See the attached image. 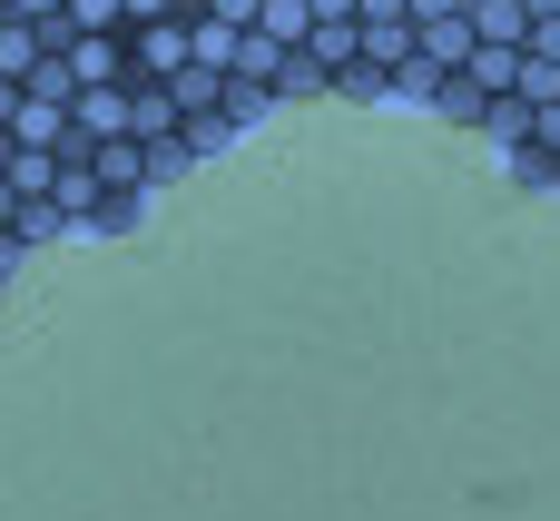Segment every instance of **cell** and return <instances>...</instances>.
<instances>
[{
  "mask_svg": "<svg viewBox=\"0 0 560 521\" xmlns=\"http://www.w3.org/2000/svg\"><path fill=\"white\" fill-rule=\"evenodd\" d=\"M364 69H413V20H364Z\"/></svg>",
  "mask_w": 560,
  "mask_h": 521,
  "instance_id": "obj_7",
  "label": "cell"
},
{
  "mask_svg": "<svg viewBox=\"0 0 560 521\" xmlns=\"http://www.w3.org/2000/svg\"><path fill=\"white\" fill-rule=\"evenodd\" d=\"M325 89H335V79H325L305 49H295V69H285V89H276V99H325Z\"/></svg>",
  "mask_w": 560,
  "mask_h": 521,
  "instance_id": "obj_12",
  "label": "cell"
},
{
  "mask_svg": "<svg viewBox=\"0 0 560 521\" xmlns=\"http://www.w3.org/2000/svg\"><path fill=\"white\" fill-rule=\"evenodd\" d=\"M0 10H10V0H0Z\"/></svg>",
  "mask_w": 560,
  "mask_h": 521,
  "instance_id": "obj_19",
  "label": "cell"
},
{
  "mask_svg": "<svg viewBox=\"0 0 560 521\" xmlns=\"http://www.w3.org/2000/svg\"><path fill=\"white\" fill-rule=\"evenodd\" d=\"M285 69H295V49H276V39H256V30H246L226 79H246V89H266V99H276V89H285Z\"/></svg>",
  "mask_w": 560,
  "mask_h": 521,
  "instance_id": "obj_5",
  "label": "cell"
},
{
  "mask_svg": "<svg viewBox=\"0 0 560 521\" xmlns=\"http://www.w3.org/2000/svg\"><path fill=\"white\" fill-rule=\"evenodd\" d=\"M463 10H472V0H413V30H423V20H463Z\"/></svg>",
  "mask_w": 560,
  "mask_h": 521,
  "instance_id": "obj_15",
  "label": "cell"
},
{
  "mask_svg": "<svg viewBox=\"0 0 560 521\" xmlns=\"http://www.w3.org/2000/svg\"><path fill=\"white\" fill-rule=\"evenodd\" d=\"M0 30H10V10H0Z\"/></svg>",
  "mask_w": 560,
  "mask_h": 521,
  "instance_id": "obj_18",
  "label": "cell"
},
{
  "mask_svg": "<svg viewBox=\"0 0 560 521\" xmlns=\"http://www.w3.org/2000/svg\"><path fill=\"white\" fill-rule=\"evenodd\" d=\"M138 158H148V187H167V177H187V167H197L187 128H177V138H158V148H138Z\"/></svg>",
  "mask_w": 560,
  "mask_h": 521,
  "instance_id": "obj_10",
  "label": "cell"
},
{
  "mask_svg": "<svg viewBox=\"0 0 560 521\" xmlns=\"http://www.w3.org/2000/svg\"><path fill=\"white\" fill-rule=\"evenodd\" d=\"M138 207H148V197H118V187H108V197H98V217H89V227H98V236H128V227H138Z\"/></svg>",
  "mask_w": 560,
  "mask_h": 521,
  "instance_id": "obj_11",
  "label": "cell"
},
{
  "mask_svg": "<svg viewBox=\"0 0 560 521\" xmlns=\"http://www.w3.org/2000/svg\"><path fill=\"white\" fill-rule=\"evenodd\" d=\"M30 99H69V108H79V79H69V59H49V69L30 79Z\"/></svg>",
  "mask_w": 560,
  "mask_h": 521,
  "instance_id": "obj_13",
  "label": "cell"
},
{
  "mask_svg": "<svg viewBox=\"0 0 560 521\" xmlns=\"http://www.w3.org/2000/svg\"><path fill=\"white\" fill-rule=\"evenodd\" d=\"M177 69H197V49H187V20H148V30H128V79H177Z\"/></svg>",
  "mask_w": 560,
  "mask_h": 521,
  "instance_id": "obj_1",
  "label": "cell"
},
{
  "mask_svg": "<svg viewBox=\"0 0 560 521\" xmlns=\"http://www.w3.org/2000/svg\"><path fill=\"white\" fill-rule=\"evenodd\" d=\"M69 118H79V138H89V148H108V138H128V89H79V108H69Z\"/></svg>",
  "mask_w": 560,
  "mask_h": 521,
  "instance_id": "obj_6",
  "label": "cell"
},
{
  "mask_svg": "<svg viewBox=\"0 0 560 521\" xmlns=\"http://www.w3.org/2000/svg\"><path fill=\"white\" fill-rule=\"evenodd\" d=\"M187 118H177V99L158 89V79H128V138L138 148H158V138H177Z\"/></svg>",
  "mask_w": 560,
  "mask_h": 521,
  "instance_id": "obj_4",
  "label": "cell"
},
{
  "mask_svg": "<svg viewBox=\"0 0 560 521\" xmlns=\"http://www.w3.org/2000/svg\"><path fill=\"white\" fill-rule=\"evenodd\" d=\"M305 30H315L305 0H266V10H256V39H276V49H305Z\"/></svg>",
  "mask_w": 560,
  "mask_h": 521,
  "instance_id": "obj_8",
  "label": "cell"
},
{
  "mask_svg": "<svg viewBox=\"0 0 560 521\" xmlns=\"http://www.w3.org/2000/svg\"><path fill=\"white\" fill-rule=\"evenodd\" d=\"M10 236H20V246L39 256V246H59V236H69V217H59L49 197H20V227H10Z\"/></svg>",
  "mask_w": 560,
  "mask_h": 521,
  "instance_id": "obj_9",
  "label": "cell"
},
{
  "mask_svg": "<svg viewBox=\"0 0 560 521\" xmlns=\"http://www.w3.org/2000/svg\"><path fill=\"white\" fill-rule=\"evenodd\" d=\"M305 20H364V0H305Z\"/></svg>",
  "mask_w": 560,
  "mask_h": 521,
  "instance_id": "obj_16",
  "label": "cell"
},
{
  "mask_svg": "<svg viewBox=\"0 0 560 521\" xmlns=\"http://www.w3.org/2000/svg\"><path fill=\"white\" fill-rule=\"evenodd\" d=\"M364 20H413V0H364Z\"/></svg>",
  "mask_w": 560,
  "mask_h": 521,
  "instance_id": "obj_17",
  "label": "cell"
},
{
  "mask_svg": "<svg viewBox=\"0 0 560 521\" xmlns=\"http://www.w3.org/2000/svg\"><path fill=\"white\" fill-rule=\"evenodd\" d=\"M128 10V30H148V20H187V0H118Z\"/></svg>",
  "mask_w": 560,
  "mask_h": 521,
  "instance_id": "obj_14",
  "label": "cell"
},
{
  "mask_svg": "<svg viewBox=\"0 0 560 521\" xmlns=\"http://www.w3.org/2000/svg\"><path fill=\"white\" fill-rule=\"evenodd\" d=\"M305 59L345 89V79L364 69V20H315V30H305Z\"/></svg>",
  "mask_w": 560,
  "mask_h": 521,
  "instance_id": "obj_3",
  "label": "cell"
},
{
  "mask_svg": "<svg viewBox=\"0 0 560 521\" xmlns=\"http://www.w3.org/2000/svg\"><path fill=\"white\" fill-rule=\"evenodd\" d=\"M59 59H69L79 89H128V39H108V30H79Z\"/></svg>",
  "mask_w": 560,
  "mask_h": 521,
  "instance_id": "obj_2",
  "label": "cell"
}]
</instances>
